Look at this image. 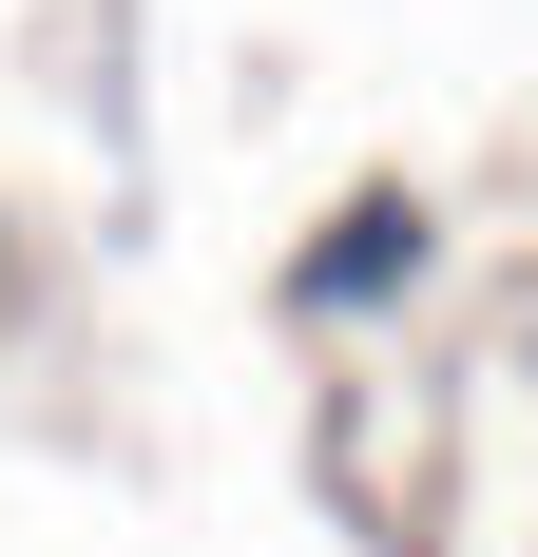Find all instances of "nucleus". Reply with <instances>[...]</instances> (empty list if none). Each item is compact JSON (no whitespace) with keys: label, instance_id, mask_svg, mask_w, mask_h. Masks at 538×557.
Wrapping results in <instances>:
<instances>
[{"label":"nucleus","instance_id":"nucleus-1","mask_svg":"<svg viewBox=\"0 0 538 557\" xmlns=\"http://www.w3.org/2000/svg\"><path fill=\"white\" fill-rule=\"evenodd\" d=\"M424 270H442V212L404 193V173H384V193H346V212L289 250V308H308V327H366V308H404Z\"/></svg>","mask_w":538,"mask_h":557}]
</instances>
